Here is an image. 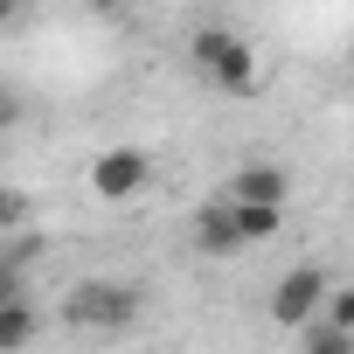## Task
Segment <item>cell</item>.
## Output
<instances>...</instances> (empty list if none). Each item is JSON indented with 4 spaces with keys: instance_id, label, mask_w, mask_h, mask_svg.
I'll return each instance as SVG.
<instances>
[{
    "instance_id": "cell-1",
    "label": "cell",
    "mask_w": 354,
    "mask_h": 354,
    "mask_svg": "<svg viewBox=\"0 0 354 354\" xmlns=\"http://www.w3.org/2000/svg\"><path fill=\"white\" fill-rule=\"evenodd\" d=\"M188 56H195L202 84H216L223 97H257V91H264V63H257V49H250L243 35H230V28H202V35L188 42Z\"/></svg>"
},
{
    "instance_id": "cell-2",
    "label": "cell",
    "mask_w": 354,
    "mask_h": 354,
    "mask_svg": "<svg viewBox=\"0 0 354 354\" xmlns=\"http://www.w3.org/2000/svg\"><path fill=\"white\" fill-rule=\"evenodd\" d=\"M139 285H111V278H91V285H77L70 299H63V319L70 326H91V333H118V326H132L139 319Z\"/></svg>"
},
{
    "instance_id": "cell-3",
    "label": "cell",
    "mask_w": 354,
    "mask_h": 354,
    "mask_svg": "<svg viewBox=\"0 0 354 354\" xmlns=\"http://www.w3.org/2000/svg\"><path fill=\"white\" fill-rule=\"evenodd\" d=\"M153 174H160V167H153L146 146H104V153L91 160V195L118 209V202H132V195L153 188Z\"/></svg>"
},
{
    "instance_id": "cell-4",
    "label": "cell",
    "mask_w": 354,
    "mask_h": 354,
    "mask_svg": "<svg viewBox=\"0 0 354 354\" xmlns=\"http://www.w3.org/2000/svg\"><path fill=\"white\" fill-rule=\"evenodd\" d=\"M326 292H333V278H326L319 264H292V271L271 285V326L299 333L313 313H326Z\"/></svg>"
},
{
    "instance_id": "cell-5",
    "label": "cell",
    "mask_w": 354,
    "mask_h": 354,
    "mask_svg": "<svg viewBox=\"0 0 354 354\" xmlns=\"http://www.w3.org/2000/svg\"><path fill=\"white\" fill-rule=\"evenodd\" d=\"M195 250H202V257H236V250H250L243 216H236V202H230V195H216V202H202V209H195Z\"/></svg>"
},
{
    "instance_id": "cell-6",
    "label": "cell",
    "mask_w": 354,
    "mask_h": 354,
    "mask_svg": "<svg viewBox=\"0 0 354 354\" xmlns=\"http://www.w3.org/2000/svg\"><path fill=\"white\" fill-rule=\"evenodd\" d=\"M223 195H236V202H278V209H285L292 174H285V167H271V160H250V167H236L230 181H223Z\"/></svg>"
},
{
    "instance_id": "cell-7",
    "label": "cell",
    "mask_w": 354,
    "mask_h": 354,
    "mask_svg": "<svg viewBox=\"0 0 354 354\" xmlns=\"http://www.w3.org/2000/svg\"><path fill=\"white\" fill-rule=\"evenodd\" d=\"M42 264V236H15V243H0V306L8 299H35L28 292V271Z\"/></svg>"
},
{
    "instance_id": "cell-8",
    "label": "cell",
    "mask_w": 354,
    "mask_h": 354,
    "mask_svg": "<svg viewBox=\"0 0 354 354\" xmlns=\"http://www.w3.org/2000/svg\"><path fill=\"white\" fill-rule=\"evenodd\" d=\"M299 347H306V354H354V326H340V319L313 313V319L299 326Z\"/></svg>"
},
{
    "instance_id": "cell-9",
    "label": "cell",
    "mask_w": 354,
    "mask_h": 354,
    "mask_svg": "<svg viewBox=\"0 0 354 354\" xmlns=\"http://www.w3.org/2000/svg\"><path fill=\"white\" fill-rule=\"evenodd\" d=\"M35 333H42L35 299H8V306H0V347H28Z\"/></svg>"
},
{
    "instance_id": "cell-10",
    "label": "cell",
    "mask_w": 354,
    "mask_h": 354,
    "mask_svg": "<svg viewBox=\"0 0 354 354\" xmlns=\"http://www.w3.org/2000/svg\"><path fill=\"white\" fill-rule=\"evenodd\" d=\"M230 202H236V195H230ZM236 216H243V236H250V243H271V236L285 230V209H278V202H236Z\"/></svg>"
},
{
    "instance_id": "cell-11",
    "label": "cell",
    "mask_w": 354,
    "mask_h": 354,
    "mask_svg": "<svg viewBox=\"0 0 354 354\" xmlns=\"http://www.w3.org/2000/svg\"><path fill=\"white\" fill-rule=\"evenodd\" d=\"M21 118H28V97L15 84H0V132H21Z\"/></svg>"
},
{
    "instance_id": "cell-12",
    "label": "cell",
    "mask_w": 354,
    "mask_h": 354,
    "mask_svg": "<svg viewBox=\"0 0 354 354\" xmlns=\"http://www.w3.org/2000/svg\"><path fill=\"white\" fill-rule=\"evenodd\" d=\"M326 319L354 326V285H333V292H326Z\"/></svg>"
},
{
    "instance_id": "cell-13",
    "label": "cell",
    "mask_w": 354,
    "mask_h": 354,
    "mask_svg": "<svg viewBox=\"0 0 354 354\" xmlns=\"http://www.w3.org/2000/svg\"><path fill=\"white\" fill-rule=\"evenodd\" d=\"M21 223H28V202L0 188V236H8V230H21Z\"/></svg>"
},
{
    "instance_id": "cell-14",
    "label": "cell",
    "mask_w": 354,
    "mask_h": 354,
    "mask_svg": "<svg viewBox=\"0 0 354 354\" xmlns=\"http://www.w3.org/2000/svg\"><path fill=\"white\" fill-rule=\"evenodd\" d=\"M21 8H28V0H0V28H15V21H21Z\"/></svg>"
}]
</instances>
